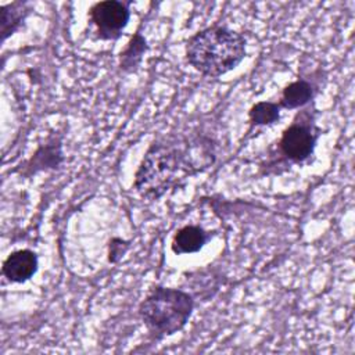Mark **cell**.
I'll use <instances>...</instances> for the list:
<instances>
[{
  "label": "cell",
  "mask_w": 355,
  "mask_h": 355,
  "mask_svg": "<svg viewBox=\"0 0 355 355\" xmlns=\"http://www.w3.org/2000/svg\"><path fill=\"white\" fill-rule=\"evenodd\" d=\"M208 239V232H205L202 227L197 225H186L175 233L171 248L178 255L193 254L200 251L205 245Z\"/></svg>",
  "instance_id": "obj_7"
},
{
  "label": "cell",
  "mask_w": 355,
  "mask_h": 355,
  "mask_svg": "<svg viewBox=\"0 0 355 355\" xmlns=\"http://www.w3.org/2000/svg\"><path fill=\"white\" fill-rule=\"evenodd\" d=\"M245 37L226 26H209L193 35L186 43V58L205 76H222L245 57Z\"/></svg>",
  "instance_id": "obj_2"
},
{
  "label": "cell",
  "mask_w": 355,
  "mask_h": 355,
  "mask_svg": "<svg viewBox=\"0 0 355 355\" xmlns=\"http://www.w3.org/2000/svg\"><path fill=\"white\" fill-rule=\"evenodd\" d=\"M89 15L100 39L115 40L126 28L130 18V11L128 3L119 0H105L93 4Z\"/></svg>",
  "instance_id": "obj_4"
},
{
  "label": "cell",
  "mask_w": 355,
  "mask_h": 355,
  "mask_svg": "<svg viewBox=\"0 0 355 355\" xmlns=\"http://www.w3.org/2000/svg\"><path fill=\"white\" fill-rule=\"evenodd\" d=\"M129 245H130V241L128 240H123L119 237L111 239L108 243V261L112 263L118 262L125 255Z\"/></svg>",
  "instance_id": "obj_13"
},
{
  "label": "cell",
  "mask_w": 355,
  "mask_h": 355,
  "mask_svg": "<svg viewBox=\"0 0 355 355\" xmlns=\"http://www.w3.org/2000/svg\"><path fill=\"white\" fill-rule=\"evenodd\" d=\"M215 150L209 137H183L150 146L135 175V189L143 197L158 200L184 179L209 168Z\"/></svg>",
  "instance_id": "obj_1"
},
{
  "label": "cell",
  "mask_w": 355,
  "mask_h": 355,
  "mask_svg": "<svg viewBox=\"0 0 355 355\" xmlns=\"http://www.w3.org/2000/svg\"><path fill=\"white\" fill-rule=\"evenodd\" d=\"M28 8L25 3H11L3 6L0 10V33L1 40L11 36L24 22L28 15Z\"/></svg>",
  "instance_id": "obj_11"
},
{
  "label": "cell",
  "mask_w": 355,
  "mask_h": 355,
  "mask_svg": "<svg viewBox=\"0 0 355 355\" xmlns=\"http://www.w3.org/2000/svg\"><path fill=\"white\" fill-rule=\"evenodd\" d=\"M62 161V153H61V143L58 140L49 141L37 148V151L33 154V157L28 161L26 169L29 173H35L40 169L46 168H57Z\"/></svg>",
  "instance_id": "obj_9"
},
{
  "label": "cell",
  "mask_w": 355,
  "mask_h": 355,
  "mask_svg": "<svg viewBox=\"0 0 355 355\" xmlns=\"http://www.w3.org/2000/svg\"><path fill=\"white\" fill-rule=\"evenodd\" d=\"M194 309L193 297L179 288L157 286L141 301L140 318L147 330L157 338L182 330Z\"/></svg>",
  "instance_id": "obj_3"
},
{
  "label": "cell",
  "mask_w": 355,
  "mask_h": 355,
  "mask_svg": "<svg viewBox=\"0 0 355 355\" xmlns=\"http://www.w3.org/2000/svg\"><path fill=\"white\" fill-rule=\"evenodd\" d=\"M148 46L144 36L139 32L133 33L130 40L128 42L125 50L119 55V68L125 72H133L141 62L144 53L147 51Z\"/></svg>",
  "instance_id": "obj_10"
},
{
  "label": "cell",
  "mask_w": 355,
  "mask_h": 355,
  "mask_svg": "<svg viewBox=\"0 0 355 355\" xmlns=\"http://www.w3.org/2000/svg\"><path fill=\"white\" fill-rule=\"evenodd\" d=\"M280 108L282 107L277 103L258 101L248 111L250 122L252 125H255V126L272 125V123L279 121V118H280Z\"/></svg>",
  "instance_id": "obj_12"
},
{
  "label": "cell",
  "mask_w": 355,
  "mask_h": 355,
  "mask_svg": "<svg viewBox=\"0 0 355 355\" xmlns=\"http://www.w3.org/2000/svg\"><path fill=\"white\" fill-rule=\"evenodd\" d=\"M318 130L308 122H293L282 133L279 147L286 158L293 162H302L308 159L316 146Z\"/></svg>",
  "instance_id": "obj_5"
},
{
  "label": "cell",
  "mask_w": 355,
  "mask_h": 355,
  "mask_svg": "<svg viewBox=\"0 0 355 355\" xmlns=\"http://www.w3.org/2000/svg\"><path fill=\"white\" fill-rule=\"evenodd\" d=\"M37 255L31 250H18L11 252L3 262L1 272L12 283L29 280L37 270Z\"/></svg>",
  "instance_id": "obj_6"
},
{
  "label": "cell",
  "mask_w": 355,
  "mask_h": 355,
  "mask_svg": "<svg viewBox=\"0 0 355 355\" xmlns=\"http://www.w3.org/2000/svg\"><path fill=\"white\" fill-rule=\"evenodd\" d=\"M315 94L313 86L305 80V79H298L295 82L288 83L283 92H282V98L279 105L287 110H294L306 105Z\"/></svg>",
  "instance_id": "obj_8"
}]
</instances>
